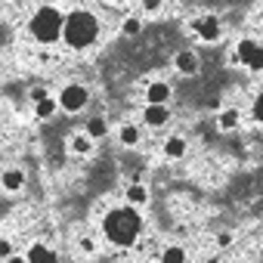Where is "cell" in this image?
I'll return each mask as SVG.
<instances>
[{"instance_id":"1","label":"cell","mask_w":263,"mask_h":263,"mask_svg":"<svg viewBox=\"0 0 263 263\" xmlns=\"http://www.w3.org/2000/svg\"><path fill=\"white\" fill-rule=\"evenodd\" d=\"M140 229H143V217H140L134 208H115V211H108L105 220H102L105 238H108L111 245H118V248L134 245L137 235H140Z\"/></svg>"},{"instance_id":"2","label":"cell","mask_w":263,"mask_h":263,"mask_svg":"<svg viewBox=\"0 0 263 263\" xmlns=\"http://www.w3.org/2000/svg\"><path fill=\"white\" fill-rule=\"evenodd\" d=\"M96 34H99V22H96L93 13H87V10H74V13L65 19V44H68L71 50H84V47H90V44L96 41Z\"/></svg>"},{"instance_id":"3","label":"cell","mask_w":263,"mask_h":263,"mask_svg":"<svg viewBox=\"0 0 263 263\" xmlns=\"http://www.w3.org/2000/svg\"><path fill=\"white\" fill-rule=\"evenodd\" d=\"M28 31H31V37H34L37 44H56V41L62 37V31H65V22H62L59 10H53V7H41V10L31 16Z\"/></svg>"},{"instance_id":"4","label":"cell","mask_w":263,"mask_h":263,"mask_svg":"<svg viewBox=\"0 0 263 263\" xmlns=\"http://www.w3.org/2000/svg\"><path fill=\"white\" fill-rule=\"evenodd\" d=\"M87 87H81V84H68L62 93H59V105L65 108V111H81L84 105H87Z\"/></svg>"},{"instance_id":"5","label":"cell","mask_w":263,"mask_h":263,"mask_svg":"<svg viewBox=\"0 0 263 263\" xmlns=\"http://www.w3.org/2000/svg\"><path fill=\"white\" fill-rule=\"evenodd\" d=\"M195 31H198V37H201L204 44H211V41H217L220 25H217V19H214V16H204V19H198V22H195Z\"/></svg>"},{"instance_id":"6","label":"cell","mask_w":263,"mask_h":263,"mask_svg":"<svg viewBox=\"0 0 263 263\" xmlns=\"http://www.w3.org/2000/svg\"><path fill=\"white\" fill-rule=\"evenodd\" d=\"M146 99H149V105H167V99H171V87H167L164 81H155V84H149Z\"/></svg>"},{"instance_id":"7","label":"cell","mask_w":263,"mask_h":263,"mask_svg":"<svg viewBox=\"0 0 263 263\" xmlns=\"http://www.w3.org/2000/svg\"><path fill=\"white\" fill-rule=\"evenodd\" d=\"M174 65H177V71H180V74H195V71H198V56H195V53H189V50H183V53H177Z\"/></svg>"},{"instance_id":"8","label":"cell","mask_w":263,"mask_h":263,"mask_svg":"<svg viewBox=\"0 0 263 263\" xmlns=\"http://www.w3.org/2000/svg\"><path fill=\"white\" fill-rule=\"evenodd\" d=\"M143 118H146L149 127H161V124L171 121V111H167V105H149V108L143 111Z\"/></svg>"},{"instance_id":"9","label":"cell","mask_w":263,"mask_h":263,"mask_svg":"<svg viewBox=\"0 0 263 263\" xmlns=\"http://www.w3.org/2000/svg\"><path fill=\"white\" fill-rule=\"evenodd\" d=\"M254 53H257V44H254V41H241V44H238V50H235L229 59H232L235 65H238V62H241V65H248V62L254 59Z\"/></svg>"},{"instance_id":"10","label":"cell","mask_w":263,"mask_h":263,"mask_svg":"<svg viewBox=\"0 0 263 263\" xmlns=\"http://www.w3.org/2000/svg\"><path fill=\"white\" fill-rule=\"evenodd\" d=\"M28 263H59V260H56V254H53L50 248H44V245H31V251H28Z\"/></svg>"},{"instance_id":"11","label":"cell","mask_w":263,"mask_h":263,"mask_svg":"<svg viewBox=\"0 0 263 263\" xmlns=\"http://www.w3.org/2000/svg\"><path fill=\"white\" fill-rule=\"evenodd\" d=\"M127 201L134 204V208H137V204L143 208V204L149 201V189H146L143 183H134V186H127Z\"/></svg>"},{"instance_id":"12","label":"cell","mask_w":263,"mask_h":263,"mask_svg":"<svg viewBox=\"0 0 263 263\" xmlns=\"http://www.w3.org/2000/svg\"><path fill=\"white\" fill-rule=\"evenodd\" d=\"M164 155H167V158H183V155H186V140H183V137H171V140L164 143Z\"/></svg>"},{"instance_id":"13","label":"cell","mask_w":263,"mask_h":263,"mask_svg":"<svg viewBox=\"0 0 263 263\" xmlns=\"http://www.w3.org/2000/svg\"><path fill=\"white\" fill-rule=\"evenodd\" d=\"M22 183H25V174H22V171H7V174H4V189H7V192L22 189Z\"/></svg>"},{"instance_id":"14","label":"cell","mask_w":263,"mask_h":263,"mask_svg":"<svg viewBox=\"0 0 263 263\" xmlns=\"http://www.w3.org/2000/svg\"><path fill=\"white\" fill-rule=\"evenodd\" d=\"M105 130H108V127H105V121H102V118H90V121H87V137H90V140L105 137Z\"/></svg>"},{"instance_id":"15","label":"cell","mask_w":263,"mask_h":263,"mask_svg":"<svg viewBox=\"0 0 263 263\" xmlns=\"http://www.w3.org/2000/svg\"><path fill=\"white\" fill-rule=\"evenodd\" d=\"M121 143H124V146H137V143H140V130H137L134 124H124V127H121Z\"/></svg>"},{"instance_id":"16","label":"cell","mask_w":263,"mask_h":263,"mask_svg":"<svg viewBox=\"0 0 263 263\" xmlns=\"http://www.w3.org/2000/svg\"><path fill=\"white\" fill-rule=\"evenodd\" d=\"M90 149H93V140H90V137H71V152L90 155Z\"/></svg>"},{"instance_id":"17","label":"cell","mask_w":263,"mask_h":263,"mask_svg":"<svg viewBox=\"0 0 263 263\" xmlns=\"http://www.w3.org/2000/svg\"><path fill=\"white\" fill-rule=\"evenodd\" d=\"M161 263H186V251L183 248H167L161 254Z\"/></svg>"},{"instance_id":"18","label":"cell","mask_w":263,"mask_h":263,"mask_svg":"<svg viewBox=\"0 0 263 263\" xmlns=\"http://www.w3.org/2000/svg\"><path fill=\"white\" fill-rule=\"evenodd\" d=\"M235 124H238V111H235V108H226V111L220 115V127H223V130H232Z\"/></svg>"},{"instance_id":"19","label":"cell","mask_w":263,"mask_h":263,"mask_svg":"<svg viewBox=\"0 0 263 263\" xmlns=\"http://www.w3.org/2000/svg\"><path fill=\"white\" fill-rule=\"evenodd\" d=\"M53 111H56V102H53V99H44V102L34 105V115H37V118H50Z\"/></svg>"},{"instance_id":"20","label":"cell","mask_w":263,"mask_h":263,"mask_svg":"<svg viewBox=\"0 0 263 263\" xmlns=\"http://www.w3.org/2000/svg\"><path fill=\"white\" fill-rule=\"evenodd\" d=\"M140 25H143L140 16H127L124 19V34H140Z\"/></svg>"},{"instance_id":"21","label":"cell","mask_w":263,"mask_h":263,"mask_svg":"<svg viewBox=\"0 0 263 263\" xmlns=\"http://www.w3.org/2000/svg\"><path fill=\"white\" fill-rule=\"evenodd\" d=\"M248 68H251V71H263V47H257V53H254V59L248 62Z\"/></svg>"},{"instance_id":"22","label":"cell","mask_w":263,"mask_h":263,"mask_svg":"<svg viewBox=\"0 0 263 263\" xmlns=\"http://www.w3.org/2000/svg\"><path fill=\"white\" fill-rule=\"evenodd\" d=\"M254 118H257V121H263V93L254 99Z\"/></svg>"},{"instance_id":"23","label":"cell","mask_w":263,"mask_h":263,"mask_svg":"<svg viewBox=\"0 0 263 263\" xmlns=\"http://www.w3.org/2000/svg\"><path fill=\"white\" fill-rule=\"evenodd\" d=\"M0 257H4V260H10V257H13V245H10L7 238L0 241Z\"/></svg>"},{"instance_id":"24","label":"cell","mask_w":263,"mask_h":263,"mask_svg":"<svg viewBox=\"0 0 263 263\" xmlns=\"http://www.w3.org/2000/svg\"><path fill=\"white\" fill-rule=\"evenodd\" d=\"M31 99H34V102H44V99H50V96H47L44 87H34V90H31Z\"/></svg>"},{"instance_id":"25","label":"cell","mask_w":263,"mask_h":263,"mask_svg":"<svg viewBox=\"0 0 263 263\" xmlns=\"http://www.w3.org/2000/svg\"><path fill=\"white\" fill-rule=\"evenodd\" d=\"M217 245H220V248H229V245H232V232H220V235H217Z\"/></svg>"},{"instance_id":"26","label":"cell","mask_w":263,"mask_h":263,"mask_svg":"<svg viewBox=\"0 0 263 263\" xmlns=\"http://www.w3.org/2000/svg\"><path fill=\"white\" fill-rule=\"evenodd\" d=\"M93 248H96L93 238H81V251H84V254H93Z\"/></svg>"},{"instance_id":"27","label":"cell","mask_w":263,"mask_h":263,"mask_svg":"<svg viewBox=\"0 0 263 263\" xmlns=\"http://www.w3.org/2000/svg\"><path fill=\"white\" fill-rule=\"evenodd\" d=\"M143 10H149V13H155V10H161V4H158V0H146V4H143Z\"/></svg>"},{"instance_id":"28","label":"cell","mask_w":263,"mask_h":263,"mask_svg":"<svg viewBox=\"0 0 263 263\" xmlns=\"http://www.w3.org/2000/svg\"><path fill=\"white\" fill-rule=\"evenodd\" d=\"M4 263H28V260H22L19 254H13V257H10V260H4Z\"/></svg>"},{"instance_id":"29","label":"cell","mask_w":263,"mask_h":263,"mask_svg":"<svg viewBox=\"0 0 263 263\" xmlns=\"http://www.w3.org/2000/svg\"><path fill=\"white\" fill-rule=\"evenodd\" d=\"M204 263H220V260H214V257H211V260H204Z\"/></svg>"}]
</instances>
